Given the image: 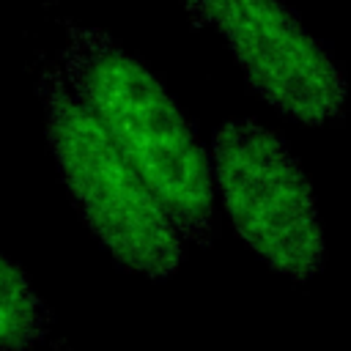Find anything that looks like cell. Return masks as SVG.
<instances>
[{
    "mask_svg": "<svg viewBox=\"0 0 351 351\" xmlns=\"http://www.w3.org/2000/svg\"><path fill=\"white\" fill-rule=\"evenodd\" d=\"M49 313L30 280L0 252V351L25 348L44 340Z\"/></svg>",
    "mask_w": 351,
    "mask_h": 351,
    "instance_id": "cell-5",
    "label": "cell"
},
{
    "mask_svg": "<svg viewBox=\"0 0 351 351\" xmlns=\"http://www.w3.org/2000/svg\"><path fill=\"white\" fill-rule=\"evenodd\" d=\"M214 27L261 99L288 118L324 126L340 115L346 80L329 52L280 0H181Z\"/></svg>",
    "mask_w": 351,
    "mask_h": 351,
    "instance_id": "cell-4",
    "label": "cell"
},
{
    "mask_svg": "<svg viewBox=\"0 0 351 351\" xmlns=\"http://www.w3.org/2000/svg\"><path fill=\"white\" fill-rule=\"evenodd\" d=\"M63 74L118 151L143 176L181 239L214 236V176L195 129L162 88L110 33L63 19Z\"/></svg>",
    "mask_w": 351,
    "mask_h": 351,
    "instance_id": "cell-1",
    "label": "cell"
},
{
    "mask_svg": "<svg viewBox=\"0 0 351 351\" xmlns=\"http://www.w3.org/2000/svg\"><path fill=\"white\" fill-rule=\"evenodd\" d=\"M38 96L60 178L93 236L121 266L154 280L170 277L181 263V233L143 176L66 88L60 69H41Z\"/></svg>",
    "mask_w": 351,
    "mask_h": 351,
    "instance_id": "cell-2",
    "label": "cell"
},
{
    "mask_svg": "<svg viewBox=\"0 0 351 351\" xmlns=\"http://www.w3.org/2000/svg\"><path fill=\"white\" fill-rule=\"evenodd\" d=\"M211 176L236 233L274 271L310 280L324 263L313 186L285 143L255 121L214 132Z\"/></svg>",
    "mask_w": 351,
    "mask_h": 351,
    "instance_id": "cell-3",
    "label": "cell"
}]
</instances>
